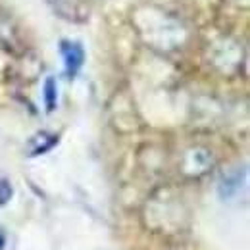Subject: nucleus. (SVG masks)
Here are the masks:
<instances>
[{
    "label": "nucleus",
    "mask_w": 250,
    "mask_h": 250,
    "mask_svg": "<svg viewBox=\"0 0 250 250\" xmlns=\"http://www.w3.org/2000/svg\"><path fill=\"white\" fill-rule=\"evenodd\" d=\"M48 4L60 18L73 23H79L89 16V8L83 4V0H48Z\"/></svg>",
    "instance_id": "20e7f679"
},
{
    "label": "nucleus",
    "mask_w": 250,
    "mask_h": 250,
    "mask_svg": "<svg viewBox=\"0 0 250 250\" xmlns=\"http://www.w3.org/2000/svg\"><path fill=\"white\" fill-rule=\"evenodd\" d=\"M58 145V135H48V133H39L31 143H29V156H41L52 150Z\"/></svg>",
    "instance_id": "423d86ee"
},
{
    "label": "nucleus",
    "mask_w": 250,
    "mask_h": 250,
    "mask_svg": "<svg viewBox=\"0 0 250 250\" xmlns=\"http://www.w3.org/2000/svg\"><path fill=\"white\" fill-rule=\"evenodd\" d=\"M60 54H62L63 65H65V75L73 79L79 69L85 63V50L79 42L75 41H62L60 42Z\"/></svg>",
    "instance_id": "7ed1b4c3"
},
{
    "label": "nucleus",
    "mask_w": 250,
    "mask_h": 250,
    "mask_svg": "<svg viewBox=\"0 0 250 250\" xmlns=\"http://www.w3.org/2000/svg\"><path fill=\"white\" fill-rule=\"evenodd\" d=\"M135 29L143 41L158 50H171L181 46L187 39L185 23L173 14L158 6H141L131 16Z\"/></svg>",
    "instance_id": "f257e3e1"
},
{
    "label": "nucleus",
    "mask_w": 250,
    "mask_h": 250,
    "mask_svg": "<svg viewBox=\"0 0 250 250\" xmlns=\"http://www.w3.org/2000/svg\"><path fill=\"white\" fill-rule=\"evenodd\" d=\"M227 4H233V6H243V8H249V0H225Z\"/></svg>",
    "instance_id": "9d476101"
},
{
    "label": "nucleus",
    "mask_w": 250,
    "mask_h": 250,
    "mask_svg": "<svg viewBox=\"0 0 250 250\" xmlns=\"http://www.w3.org/2000/svg\"><path fill=\"white\" fill-rule=\"evenodd\" d=\"M6 247V235H4V231L0 229V250H4Z\"/></svg>",
    "instance_id": "9b49d317"
},
{
    "label": "nucleus",
    "mask_w": 250,
    "mask_h": 250,
    "mask_svg": "<svg viewBox=\"0 0 250 250\" xmlns=\"http://www.w3.org/2000/svg\"><path fill=\"white\" fill-rule=\"evenodd\" d=\"M42 98H44V108L46 112H54L56 104H58V87H56V79L54 77H46L44 87H42Z\"/></svg>",
    "instance_id": "6e6552de"
},
{
    "label": "nucleus",
    "mask_w": 250,
    "mask_h": 250,
    "mask_svg": "<svg viewBox=\"0 0 250 250\" xmlns=\"http://www.w3.org/2000/svg\"><path fill=\"white\" fill-rule=\"evenodd\" d=\"M12 196H14V187H12V183L4 177V179H0V206H6L10 200H12Z\"/></svg>",
    "instance_id": "1a4fd4ad"
},
{
    "label": "nucleus",
    "mask_w": 250,
    "mask_h": 250,
    "mask_svg": "<svg viewBox=\"0 0 250 250\" xmlns=\"http://www.w3.org/2000/svg\"><path fill=\"white\" fill-rule=\"evenodd\" d=\"M187 166H188V173H204L210 166H212V160L210 154L206 150H190L187 156Z\"/></svg>",
    "instance_id": "0eeeda50"
},
{
    "label": "nucleus",
    "mask_w": 250,
    "mask_h": 250,
    "mask_svg": "<svg viewBox=\"0 0 250 250\" xmlns=\"http://www.w3.org/2000/svg\"><path fill=\"white\" fill-rule=\"evenodd\" d=\"M243 181H245V169L241 171V169H237V171H233V173H229V175H225L221 181H219V196L221 198H225V200H229V198H233L241 187H243Z\"/></svg>",
    "instance_id": "39448f33"
},
{
    "label": "nucleus",
    "mask_w": 250,
    "mask_h": 250,
    "mask_svg": "<svg viewBox=\"0 0 250 250\" xmlns=\"http://www.w3.org/2000/svg\"><path fill=\"white\" fill-rule=\"evenodd\" d=\"M210 56H212V62L216 63L221 71L239 69L243 63V48L235 39L221 37L212 44Z\"/></svg>",
    "instance_id": "f03ea898"
}]
</instances>
